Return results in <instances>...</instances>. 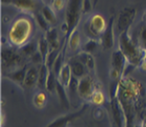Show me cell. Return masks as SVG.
I'll return each instance as SVG.
<instances>
[{
  "label": "cell",
  "instance_id": "obj_4",
  "mask_svg": "<svg viewBox=\"0 0 146 127\" xmlns=\"http://www.w3.org/2000/svg\"><path fill=\"white\" fill-rule=\"evenodd\" d=\"M107 27V22L105 18L100 14H94L87 19L84 24V30L90 38L101 39L103 33Z\"/></svg>",
  "mask_w": 146,
  "mask_h": 127
},
{
  "label": "cell",
  "instance_id": "obj_10",
  "mask_svg": "<svg viewBox=\"0 0 146 127\" xmlns=\"http://www.w3.org/2000/svg\"><path fill=\"white\" fill-rule=\"evenodd\" d=\"M115 25H116V19L113 16H111L107 22L106 30L103 33L102 37L100 39L101 45L104 50H111L115 46V34H116Z\"/></svg>",
  "mask_w": 146,
  "mask_h": 127
},
{
  "label": "cell",
  "instance_id": "obj_17",
  "mask_svg": "<svg viewBox=\"0 0 146 127\" xmlns=\"http://www.w3.org/2000/svg\"><path fill=\"white\" fill-rule=\"evenodd\" d=\"M55 93L57 94L58 98H59V101L61 105L63 107H65L66 109H68L70 106V98H68V94L66 91V87L64 86L63 84L61 83L58 79H57V83H56V90Z\"/></svg>",
  "mask_w": 146,
  "mask_h": 127
},
{
  "label": "cell",
  "instance_id": "obj_12",
  "mask_svg": "<svg viewBox=\"0 0 146 127\" xmlns=\"http://www.w3.org/2000/svg\"><path fill=\"white\" fill-rule=\"evenodd\" d=\"M127 63H128V61L123 55L122 52L120 50V48L113 50L111 54V68L118 70L121 74V76H123V73H124Z\"/></svg>",
  "mask_w": 146,
  "mask_h": 127
},
{
  "label": "cell",
  "instance_id": "obj_1",
  "mask_svg": "<svg viewBox=\"0 0 146 127\" xmlns=\"http://www.w3.org/2000/svg\"><path fill=\"white\" fill-rule=\"evenodd\" d=\"M118 48H120V50L125 56L128 63L135 66H140V64L142 63L145 48L141 46L140 43L135 42L130 34V27L118 36Z\"/></svg>",
  "mask_w": 146,
  "mask_h": 127
},
{
  "label": "cell",
  "instance_id": "obj_13",
  "mask_svg": "<svg viewBox=\"0 0 146 127\" xmlns=\"http://www.w3.org/2000/svg\"><path fill=\"white\" fill-rule=\"evenodd\" d=\"M27 65H24L22 67L16 68V69L10 70L5 74V78L11 80L13 83L19 85V86L24 88V80H25V76H27Z\"/></svg>",
  "mask_w": 146,
  "mask_h": 127
},
{
  "label": "cell",
  "instance_id": "obj_9",
  "mask_svg": "<svg viewBox=\"0 0 146 127\" xmlns=\"http://www.w3.org/2000/svg\"><path fill=\"white\" fill-rule=\"evenodd\" d=\"M97 88L95 86V82H94L93 78L90 77V75L79 79V85H78L77 94L79 95V97L83 99L85 102H90V98H92L94 91Z\"/></svg>",
  "mask_w": 146,
  "mask_h": 127
},
{
  "label": "cell",
  "instance_id": "obj_33",
  "mask_svg": "<svg viewBox=\"0 0 146 127\" xmlns=\"http://www.w3.org/2000/svg\"><path fill=\"white\" fill-rule=\"evenodd\" d=\"M78 85H79V78L73 76L72 79H70V82L68 84V89H70V93H77L78 91Z\"/></svg>",
  "mask_w": 146,
  "mask_h": 127
},
{
  "label": "cell",
  "instance_id": "obj_31",
  "mask_svg": "<svg viewBox=\"0 0 146 127\" xmlns=\"http://www.w3.org/2000/svg\"><path fill=\"white\" fill-rule=\"evenodd\" d=\"M67 0H50L48 5L53 9L56 13H59L66 7Z\"/></svg>",
  "mask_w": 146,
  "mask_h": 127
},
{
  "label": "cell",
  "instance_id": "obj_29",
  "mask_svg": "<svg viewBox=\"0 0 146 127\" xmlns=\"http://www.w3.org/2000/svg\"><path fill=\"white\" fill-rule=\"evenodd\" d=\"M33 17H34V20L36 22V24L38 26L41 28V30H43V32H47V30H50V23L46 21V19L42 16V14L41 13H34L33 14Z\"/></svg>",
  "mask_w": 146,
  "mask_h": 127
},
{
  "label": "cell",
  "instance_id": "obj_6",
  "mask_svg": "<svg viewBox=\"0 0 146 127\" xmlns=\"http://www.w3.org/2000/svg\"><path fill=\"white\" fill-rule=\"evenodd\" d=\"M136 17H137L136 7H127L120 11L116 21V25H115V30H116V33L118 34V36L125 30L131 27L133 21L136 19Z\"/></svg>",
  "mask_w": 146,
  "mask_h": 127
},
{
  "label": "cell",
  "instance_id": "obj_41",
  "mask_svg": "<svg viewBox=\"0 0 146 127\" xmlns=\"http://www.w3.org/2000/svg\"><path fill=\"white\" fill-rule=\"evenodd\" d=\"M88 127H90V126H88Z\"/></svg>",
  "mask_w": 146,
  "mask_h": 127
},
{
  "label": "cell",
  "instance_id": "obj_19",
  "mask_svg": "<svg viewBox=\"0 0 146 127\" xmlns=\"http://www.w3.org/2000/svg\"><path fill=\"white\" fill-rule=\"evenodd\" d=\"M73 77V73H72V68L68 62H65V64L63 65V67L61 68L59 75H58V80L63 84L64 86L68 87V84L70 82V79Z\"/></svg>",
  "mask_w": 146,
  "mask_h": 127
},
{
  "label": "cell",
  "instance_id": "obj_38",
  "mask_svg": "<svg viewBox=\"0 0 146 127\" xmlns=\"http://www.w3.org/2000/svg\"><path fill=\"white\" fill-rule=\"evenodd\" d=\"M142 21L146 24V10L144 11V13H143V15H142Z\"/></svg>",
  "mask_w": 146,
  "mask_h": 127
},
{
  "label": "cell",
  "instance_id": "obj_16",
  "mask_svg": "<svg viewBox=\"0 0 146 127\" xmlns=\"http://www.w3.org/2000/svg\"><path fill=\"white\" fill-rule=\"evenodd\" d=\"M45 37H46L48 43H50V50H61V43L59 40V35H58V30L55 26H50V30L45 32Z\"/></svg>",
  "mask_w": 146,
  "mask_h": 127
},
{
  "label": "cell",
  "instance_id": "obj_2",
  "mask_svg": "<svg viewBox=\"0 0 146 127\" xmlns=\"http://www.w3.org/2000/svg\"><path fill=\"white\" fill-rule=\"evenodd\" d=\"M32 33L33 22L29 17L23 15L18 17L12 23L7 33V39L12 46L19 48L29 42Z\"/></svg>",
  "mask_w": 146,
  "mask_h": 127
},
{
  "label": "cell",
  "instance_id": "obj_30",
  "mask_svg": "<svg viewBox=\"0 0 146 127\" xmlns=\"http://www.w3.org/2000/svg\"><path fill=\"white\" fill-rule=\"evenodd\" d=\"M105 101H106V97H105V95L103 94V91L101 89H98L97 88L95 91H94L93 96L90 98V102L97 106H102L103 104L105 103Z\"/></svg>",
  "mask_w": 146,
  "mask_h": 127
},
{
  "label": "cell",
  "instance_id": "obj_20",
  "mask_svg": "<svg viewBox=\"0 0 146 127\" xmlns=\"http://www.w3.org/2000/svg\"><path fill=\"white\" fill-rule=\"evenodd\" d=\"M40 13L42 14V16L46 19V21L50 23V26H54L57 23V13L50 5H43L41 7Z\"/></svg>",
  "mask_w": 146,
  "mask_h": 127
},
{
  "label": "cell",
  "instance_id": "obj_11",
  "mask_svg": "<svg viewBox=\"0 0 146 127\" xmlns=\"http://www.w3.org/2000/svg\"><path fill=\"white\" fill-rule=\"evenodd\" d=\"M1 3L7 5H13L18 10L25 13H36V0H1Z\"/></svg>",
  "mask_w": 146,
  "mask_h": 127
},
{
  "label": "cell",
  "instance_id": "obj_21",
  "mask_svg": "<svg viewBox=\"0 0 146 127\" xmlns=\"http://www.w3.org/2000/svg\"><path fill=\"white\" fill-rule=\"evenodd\" d=\"M18 50H19V53L22 55V57L31 58L34 54L38 50V43L34 42V41H32V42H27V44H24L23 46L19 47Z\"/></svg>",
  "mask_w": 146,
  "mask_h": 127
},
{
  "label": "cell",
  "instance_id": "obj_3",
  "mask_svg": "<svg viewBox=\"0 0 146 127\" xmlns=\"http://www.w3.org/2000/svg\"><path fill=\"white\" fill-rule=\"evenodd\" d=\"M81 10H82V0H67L64 22L68 26V36L75 28L78 27L80 18L82 15Z\"/></svg>",
  "mask_w": 146,
  "mask_h": 127
},
{
  "label": "cell",
  "instance_id": "obj_37",
  "mask_svg": "<svg viewBox=\"0 0 146 127\" xmlns=\"http://www.w3.org/2000/svg\"><path fill=\"white\" fill-rule=\"evenodd\" d=\"M141 127H146V114L144 116V118H143L142 123H141Z\"/></svg>",
  "mask_w": 146,
  "mask_h": 127
},
{
  "label": "cell",
  "instance_id": "obj_7",
  "mask_svg": "<svg viewBox=\"0 0 146 127\" xmlns=\"http://www.w3.org/2000/svg\"><path fill=\"white\" fill-rule=\"evenodd\" d=\"M23 57L14 48L11 47H3L1 50V62H2V67L3 69H7L9 71L16 68H19L20 64L22 63Z\"/></svg>",
  "mask_w": 146,
  "mask_h": 127
},
{
  "label": "cell",
  "instance_id": "obj_14",
  "mask_svg": "<svg viewBox=\"0 0 146 127\" xmlns=\"http://www.w3.org/2000/svg\"><path fill=\"white\" fill-rule=\"evenodd\" d=\"M68 63L70 65V68H72V73H73V76L77 78H82L87 76V73H88V69L87 67L85 66V64L83 63L82 61L80 60L79 57L77 56L75 58H72Z\"/></svg>",
  "mask_w": 146,
  "mask_h": 127
},
{
  "label": "cell",
  "instance_id": "obj_22",
  "mask_svg": "<svg viewBox=\"0 0 146 127\" xmlns=\"http://www.w3.org/2000/svg\"><path fill=\"white\" fill-rule=\"evenodd\" d=\"M78 57L83 63L85 64V66L87 67L88 71H94L95 68H96V60L92 54L88 53H84V52H81V53L78 55Z\"/></svg>",
  "mask_w": 146,
  "mask_h": 127
},
{
  "label": "cell",
  "instance_id": "obj_26",
  "mask_svg": "<svg viewBox=\"0 0 146 127\" xmlns=\"http://www.w3.org/2000/svg\"><path fill=\"white\" fill-rule=\"evenodd\" d=\"M37 43H38V52L42 55V57L44 58V61H45L47 55H48V53H50V43H48V41H47L46 37H45V35H43L42 37H40Z\"/></svg>",
  "mask_w": 146,
  "mask_h": 127
},
{
  "label": "cell",
  "instance_id": "obj_8",
  "mask_svg": "<svg viewBox=\"0 0 146 127\" xmlns=\"http://www.w3.org/2000/svg\"><path fill=\"white\" fill-rule=\"evenodd\" d=\"M88 106H90V104H88V102H86L85 104H83L82 107L79 108L78 110H75L74 112H70V114H63V116L56 118L50 124H47L45 127H68L70 123H72L73 121L77 120V119H79L80 117H82L83 114H85Z\"/></svg>",
  "mask_w": 146,
  "mask_h": 127
},
{
  "label": "cell",
  "instance_id": "obj_5",
  "mask_svg": "<svg viewBox=\"0 0 146 127\" xmlns=\"http://www.w3.org/2000/svg\"><path fill=\"white\" fill-rule=\"evenodd\" d=\"M110 117L113 127H126V116L116 93L110 91Z\"/></svg>",
  "mask_w": 146,
  "mask_h": 127
},
{
  "label": "cell",
  "instance_id": "obj_24",
  "mask_svg": "<svg viewBox=\"0 0 146 127\" xmlns=\"http://www.w3.org/2000/svg\"><path fill=\"white\" fill-rule=\"evenodd\" d=\"M46 103H47V96L44 91L39 90V91H37L36 94L34 95L33 104L37 109H42V108H44Z\"/></svg>",
  "mask_w": 146,
  "mask_h": 127
},
{
  "label": "cell",
  "instance_id": "obj_25",
  "mask_svg": "<svg viewBox=\"0 0 146 127\" xmlns=\"http://www.w3.org/2000/svg\"><path fill=\"white\" fill-rule=\"evenodd\" d=\"M50 68L47 66L45 62H44L42 65H40L39 79H38V84H37V86L39 87L40 89L45 88V84H46L47 76H48V73H50Z\"/></svg>",
  "mask_w": 146,
  "mask_h": 127
},
{
  "label": "cell",
  "instance_id": "obj_35",
  "mask_svg": "<svg viewBox=\"0 0 146 127\" xmlns=\"http://www.w3.org/2000/svg\"><path fill=\"white\" fill-rule=\"evenodd\" d=\"M139 40H140V45L144 48H146V24L145 26H143L141 28V32H140L139 35Z\"/></svg>",
  "mask_w": 146,
  "mask_h": 127
},
{
  "label": "cell",
  "instance_id": "obj_18",
  "mask_svg": "<svg viewBox=\"0 0 146 127\" xmlns=\"http://www.w3.org/2000/svg\"><path fill=\"white\" fill-rule=\"evenodd\" d=\"M67 45L72 52H77L80 47L82 46L81 44V36H80V32L78 27L70 33V35L67 38Z\"/></svg>",
  "mask_w": 146,
  "mask_h": 127
},
{
  "label": "cell",
  "instance_id": "obj_39",
  "mask_svg": "<svg viewBox=\"0 0 146 127\" xmlns=\"http://www.w3.org/2000/svg\"><path fill=\"white\" fill-rule=\"evenodd\" d=\"M3 122H4V114L3 112H1V126H3Z\"/></svg>",
  "mask_w": 146,
  "mask_h": 127
},
{
  "label": "cell",
  "instance_id": "obj_32",
  "mask_svg": "<svg viewBox=\"0 0 146 127\" xmlns=\"http://www.w3.org/2000/svg\"><path fill=\"white\" fill-rule=\"evenodd\" d=\"M93 10V2L92 0H82V15H86V14L90 13Z\"/></svg>",
  "mask_w": 146,
  "mask_h": 127
},
{
  "label": "cell",
  "instance_id": "obj_28",
  "mask_svg": "<svg viewBox=\"0 0 146 127\" xmlns=\"http://www.w3.org/2000/svg\"><path fill=\"white\" fill-rule=\"evenodd\" d=\"M98 46H99V41L97 40V39L88 38V39L83 43L82 46H81V52L93 54L94 52L98 48Z\"/></svg>",
  "mask_w": 146,
  "mask_h": 127
},
{
  "label": "cell",
  "instance_id": "obj_23",
  "mask_svg": "<svg viewBox=\"0 0 146 127\" xmlns=\"http://www.w3.org/2000/svg\"><path fill=\"white\" fill-rule=\"evenodd\" d=\"M64 52H65V47H62L61 50H60L59 54H58V56H57L56 60H55V62H54L53 66H52V69H53V71L56 74V76L58 77V75H59L60 70H61V68L63 67V65L65 64V54H64Z\"/></svg>",
  "mask_w": 146,
  "mask_h": 127
},
{
  "label": "cell",
  "instance_id": "obj_36",
  "mask_svg": "<svg viewBox=\"0 0 146 127\" xmlns=\"http://www.w3.org/2000/svg\"><path fill=\"white\" fill-rule=\"evenodd\" d=\"M141 68H143L144 70H146V48H145V54H144V58H143L142 63L140 64Z\"/></svg>",
  "mask_w": 146,
  "mask_h": 127
},
{
  "label": "cell",
  "instance_id": "obj_34",
  "mask_svg": "<svg viewBox=\"0 0 146 127\" xmlns=\"http://www.w3.org/2000/svg\"><path fill=\"white\" fill-rule=\"evenodd\" d=\"M31 60H32V62H33L35 65H42V64L44 63V58L42 57V55H41L38 50L31 57Z\"/></svg>",
  "mask_w": 146,
  "mask_h": 127
},
{
  "label": "cell",
  "instance_id": "obj_40",
  "mask_svg": "<svg viewBox=\"0 0 146 127\" xmlns=\"http://www.w3.org/2000/svg\"><path fill=\"white\" fill-rule=\"evenodd\" d=\"M42 1H43V2H45V0H42Z\"/></svg>",
  "mask_w": 146,
  "mask_h": 127
},
{
  "label": "cell",
  "instance_id": "obj_15",
  "mask_svg": "<svg viewBox=\"0 0 146 127\" xmlns=\"http://www.w3.org/2000/svg\"><path fill=\"white\" fill-rule=\"evenodd\" d=\"M38 79H39V68L34 65L27 68L25 80H24V88L32 89L38 84Z\"/></svg>",
  "mask_w": 146,
  "mask_h": 127
},
{
  "label": "cell",
  "instance_id": "obj_27",
  "mask_svg": "<svg viewBox=\"0 0 146 127\" xmlns=\"http://www.w3.org/2000/svg\"><path fill=\"white\" fill-rule=\"evenodd\" d=\"M57 79H58V77H57L56 74L53 71V69L50 68V73H48V76H47L46 84H45V89H46V91H48L50 94H54L55 90H56Z\"/></svg>",
  "mask_w": 146,
  "mask_h": 127
}]
</instances>
